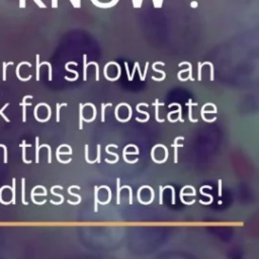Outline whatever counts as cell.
Listing matches in <instances>:
<instances>
[{
  "instance_id": "6da1fadb",
  "label": "cell",
  "mask_w": 259,
  "mask_h": 259,
  "mask_svg": "<svg viewBox=\"0 0 259 259\" xmlns=\"http://www.w3.org/2000/svg\"><path fill=\"white\" fill-rule=\"evenodd\" d=\"M22 65H26L28 68H31V64L29 63V62H26V61H22V62H20L17 66H16V70H15V74H16V77L20 80V81H23V82H26V81H28L29 79H31V75H28L26 78H22L21 76H20V74H19V69H20V67L22 66Z\"/></svg>"
},
{
  "instance_id": "7a4b0ae2",
  "label": "cell",
  "mask_w": 259,
  "mask_h": 259,
  "mask_svg": "<svg viewBox=\"0 0 259 259\" xmlns=\"http://www.w3.org/2000/svg\"><path fill=\"white\" fill-rule=\"evenodd\" d=\"M27 98H33L32 95H25L23 98H22V101L20 102V105L22 106V121L25 122L26 121V106H29L31 105L30 102H26V99Z\"/></svg>"
},
{
  "instance_id": "3957f363",
  "label": "cell",
  "mask_w": 259,
  "mask_h": 259,
  "mask_svg": "<svg viewBox=\"0 0 259 259\" xmlns=\"http://www.w3.org/2000/svg\"><path fill=\"white\" fill-rule=\"evenodd\" d=\"M37 188H41V189L44 190V192H46V193H47V190H46V188H45L44 186H41V185H36V186H34V187L30 190V199H31V201H32L34 204L42 205V204H45V203H46L47 199H44L41 202H37V201L35 200V198H34V193H35V190H36Z\"/></svg>"
},
{
  "instance_id": "277c9868",
  "label": "cell",
  "mask_w": 259,
  "mask_h": 259,
  "mask_svg": "<svg viewBox=\"0 0 259 259\" xmlns=\"http://www.w3.org/2000/svg\"><path fill=\"white\" fill-rule=\"evenodd\" d=\"M179 140H184V137H176L175 139H174V143H172V147L174 148V163H177L178 162V155H177V149L179 148V147H183V145L182 144H178V141Z\"/></svg>"
},
{
  "instance_id": "5b68a950",
  "label": "cell",
  "mask_w": 259,
  "mask_h": 259,
  "mask_svg": "<svg viewBox=\"0 0 259 259\" xmlns=\"http://www.w3.org/2000/svg\"><path fill=\"white\" fill-rule=\"evenodd\" d=\"M56 188L61 189V190H63L64 188H63L61 185H55V186H53V187L51 188V192H52V194H54V195H56V196L60 197V198H61V200H60L59 202H55L54 200H52V199H51V200H50V202H51V203H53V204H56V205H61V204L64 202V199H65V198H64V196H63L62 194H59V193H57V192H55V191H54V189H56Z\"/></svg>"
},
{
  "instance_id": "8992f818",
  "label": "cell",
  "mask_w": 259,
  "mask_h": 259,
  "mask_svg": "<svg viewBox=\"0 0 259 259\" xmlns=\"http://www.w3.org/2000/svg\"><path fill=\"white\" fill-rule=\"evenodd\" d=\"M110 147H113V148H116V149H117V148H118V146H117V145H114V144H109V145H107V146H106V148H105V152H106L107 154H109V155L114 156V157H115V160H114V161H109L108 159H105V162H106V163H109V164H115V163L118 161L119 157H118V155H117L116 153L110 152V151L108 150Z\"/></svg>"
},
{
  "instance_id": "52a82bcc",
  "label": "cell",
  "mask_w": 259,
  "mask_h": 259,
  "mask_svg": "<svg viewBox=\"0 0 259 259\" xmlns=\"http://www.w3.org/2000/svg\"><path fill=\"white\" fill-rule=\"evenodd\" d=\"M30 146H31V145H30V144H27L25 140H23V141L21 142V144H20V147H21V149H22V161L24 162V164H30V163H31L30 160H27V159H26V148H27V147H30Z\"/></svg>"
},
{
  "instance_id": "ba28073f",
  "label": "cell",
  "mask_w": 259,
  "mask_h": 259,
  "mask_svg": "<svg viewBox=\"0 0 259 259\" xmlns=\"http://www.w3.org/2000/svg\"><path fill=\"white\" fill-rule=\"evenodd\" d=\"M160 105H164V103L159 102V100L156 99L155 102H154V106H155V119H156L158 122H163L165 119L159 117V106H160Z\"/></svg>"
},
{
  "instance_id": "9c48e42d",
  "label": "cell",
  "mask_w": 259,
  "mask_h": 259,
  "mask_svg": "<svg viewBox=\"0 0 259 259\" xmlns=\"http://www.w3.org/2000/svg\"><path fill=\"white\" fill-rule=\"evenodd\" d=\"M193 186H190V185H185V186H183L182 188H181V190H180V192H179V195H180V200H181V202L183 203V204H185V205H191V204H193L194 202H195V199H192L190 202H186L185 200H184V198H183V195H184V190L186 189V188H192Z\"/></svg>"
},
{
  "instance_id": "30bf717a",
  "label": "cell",
  "mask_w": 259,
  "mask_h": 259,
  "mask_svg": "<svg viewBox=\"0 0 259 259\" xmlns=\"http://www.w3.org/2000/svg\"><path fill=\"white\" fill-rule=\"evenodd\" d=\"M186 105L188 106V118H189V120H190L191 122H196L198 119L192 117V106H193V105H197V103H193L192 100L189 99L188 102L186 103Z\"/></svg>"
},
{
  "instance_id": "8fae6325",
  "label": "cell",
  "mask_w": 259,
  "mask_h": 259,
  "mask_svg": "<svg viewBox=\"0 0 259 259\" xmlns=\"http://www.w3.org/2000/svg\"><path fill=\"white\" fill-rule=\"evenodd\" d=\"M135 145L134 144H128V145H126L124 148H123V150H122V158H123V160H124V162H126V163H128V164H135L136 162H138V158H136L134 161H130L127 158H126V150L130 148V147H134Z\"/></svg>"
},
{
  "instance_id": "7c38bea8",
  "label": "cell",
  "mask_w": 259,
  "mask_h": 259,
  "mask_svg": "<svg viewBox=\"0 0 259 259\" xmlns=\"http://www.w3.org/2000/svg\"><path fill=\"white\" fill-rule=\"evenodd\" d=\"M69 65H70V62H68V63L65 65V70H66V71H68V72L74 73V74H75V77H74V78H69L68 76H65V79H66V80H69V81H75V80H77V79H78V77H79V73H78L77 71H75V70H71V69H69Z\"/></svg>"
},
{
  "instance_id": "4fadbf2b",
  "label": "cell",
  "mask_w": 259,
  "mask_h": 259,
  "mask_svg": "<svg viewBox=\"0 0 259 259\" xmlns=\"http://www.w3.org/2000/svg\"><path fill=\"white\" fill-rule=\"evenodd\" d=\"M21 201L24 205H28V202L25 200V178H21Z\"/></svg>"
},
{
  "instance_id": "5bb4252c",
  "label": "cell",
  "mask_w": 259,
  "mask_h": 259,
  "mask_svg": "<svg viewBox=\"0 0 259 259\" xmlns=\"http://www.w3.org/2000/svg\"><path fill=\"white\" fill-rule=\"evenodd\" d=\"M71 190H72V186H70V187L68 188V193H69L70 195L74 196V197H77V198H78V201H77V202H73V201H71V200H68V203H70V204H73V205H77V204H79V203L81 202V199H82V197H81L79 194H77V193H73Z\"/></svg>"
},
{
  "instance_id": "9a60e30c",
  "label": "cell",
  "mask_w": 259,
  "mask_h": 259,
  "mask_svg": "<svg viewBox=\"0 0 259 259\" xmlns=\"http://www.w3.org/2000/svg\"><path fill=\"white\" fill-rule=\"evenodd\" d=\"M98 191H99V187L98 186H94V211L97 212L98 211Z\"/></svg>"
},
{
  "instance_id": "2e32d148",
  "label": "cell",
  "mask_w": 259,
  "mask_h": 259,
  "mask_svg": "<svg viewBox=\"0 0 259 259\" xmlns=\"http://www.w3.org/2000/svg\"><path fill=\"white\" fill-rule=\"evenodd\" d=\"M83 108H84V104L80 103L79 104V130L83 128V119H84Z\"/></svg>"
},
{
  "instance_id": "e0dca14e",
  "label": "cell",
  "mask_w": 259,
  "mask_h": 259,
  "mask_svg": "<svg viewBox=\"0 0 259 259\" xmlns=\"http://www.w3.org/2000/svg\"><path fill=\"white\" fill-rule=\"evenodd\" d=\"M202 189H203V188H202V187H200V189H199V193H200V194H202V195H204V196H207V197L209 198V201L204 202V201H202V200L200 199V200H199V202H200L201 204H204V205H209V204L213 201V197H212V195H211V194H208V193L203 192V191H202Z\"/></svg>"
},
{
  "instance_id": "ac0fdd59",
  "label": "cell",
  "mask_w": 259,
  "mask_h": 259,
  "mask_svg": "<svg viewBox=\"0 0 259 259\" xmlns=\"http://www.w3.org/2000/svg\"><path fill=\"white\" fill-rule=\"evenodd\" d=\"M120 179L117 177L116 178V203L119 205L120 204Z\"/></svg>"
},
{
  "instance_id": "d6986e66",
  "label": "cell",
  "mask_w": 259,
  "mask_h": 259,
  "mask_svg": "<svg viewBox=\"0 0 259 259\" xmlns=\"http://www.w3.org/2000/svg\"><path fill=\"white\" fill-rule=\"evenodd\" d=\"M136 109H137V111H138V112H141V113H143V114H145V115L147 116L145 119H141V118H139V117H136V120L141 121V122H146V121H148V120H149V118H150V114H149L147 111H143V110H141V109H140V103L137 105Z\"/></svg>"
},
{
  "instance_id": "ffe728a7",
  "label": "cell",
  "mask_w": 259,
  "mask_h": 259,
  "mask_svg": "<svg viewBox=\"0 0 259 259\" xmlns=\"http://www.w3.org/2000/svg\"><path fill=\"white\" fill-rule=\"evenodd\" d=\"M15 187H16V179L12 178V186H11V192H12V198L11 203L16 204V196H15Z\"/></svg>"
},
{
  "instance_id": "44dd1931",
  "label": "cell",
  "mask_w": 259,
  "mask_h": 259,
  "mask_svg": "<svg viewBox=\"0 0 259 259\" xmlns=\"http://www.w3.org/2000/svg\"><path fill=\"white\" fill-rule=\"evenodd\" d=\"M4 189H10V190H11V187H10L9 185H4V186H2V187L0 188V203L3 204V205H9V204L11 203V200L8 201V202H5V201L3 200V198H2V192H3Z\"/></svg>"
},
{
  "instance_id": "7402d4cb",
  "label": "cell",
  "mask_w": 259,
  "mask_h": 259,
  "mask_svg": "<svg viewBox=\"0 0 259 259\" xmlns=\"http://www.w3.org/2000/svg\"><path fill=\"white\" fill-rule=\"evenodd\" d=\"M62 106H67V103L64 102L62 104L60 103H56V120L60 121V109Z\"/></svg>"
},
{
  "instance_id": "603a6c76",
  "label": "cell",
  "mask_w": 259,
  "mask_h": 259,
  "mask_svg": "<svg viewBox=\"0 0 259 259\" xmlns=\"http://www.w3.org/2000/svg\"><path fill=\"white\" fill-rule=\"evenodd\" d=\"M86 60H87V56L86 55H83V62H84V66H83V80L86 81L87 79V63H86Z\"/></svg>"
},
{
  "instance_id": "cb8c5ba5",
  "label": "cell",
  "mask_w": 259,
  "mask_h": 259,
  "mask_svg": "<svg viewBox=\"0 0 259 259\" xmlns=\"http://www.w3.org/2000/svg\"><path fill=\"white\" fill-rule=\"evenodd\" d=\"M111 106V103H101V121L104 122L105 120V107Z\"/></svg>"
},
{
  "instance_id": "d4e9b609",
  "label": "cell",
  "mask_w": 259,
  "mask_h": 259,
  "mask_svg": "<svg viewBox=\"0 0 259 259\" xmlns=\"http://www.w3.org/2000/svg\"><path fill=\"white\" fill-rule=\"evenodd\" d=\"M173 105H176V106H178V120L180 121V122H184V119L182 118V114H181V105L179 104V103H171L170 105H169V107H172Z\"/></svg>"
},
{
  "instance_id": "484cf974",
  "label": "cell",
  "mask_w": 259,
  "mask_h": 259,
  "mask_svg": "<svg viewBox=\"0 0 259 259\" xmlns=\"http://www.w3.org/2000/svg\"><path fill=\"white\" fill-rule=\"evenodd\" d=\"M38 137L35 138V163L37 164L39 162V159H38V152H39V145H38Z\"/></svg>"
},
{
  "instance_id": "4316f807",
  "label": "cell",
  "mask_w": 259,
  "mask_h": 259,
  "mask_svg": "<svg viewBox=\"0 0 259 259\" xmlns=\"http://www.w3.org/2000/svg\"><path fill=\"white\" fill-rule=\"evenodd\" d=\"M35 60H36V81H39V68H40V63H39V55L37 54L35 56Z\"/></svg>"
},
{
  "instance_id": "83f0119b",
  "label": "cell",
  "mask_w": 259,
  "mask_h": 259,
  "mask_svg": "<svg viewBox=\"0 0 259 259\" xmlns=\"http://www.w3.org/2000/svg\"><path fill=\"white\" fill-rule=\"evenodd\" d=\"M159 147H160V148H163V149H164V151H165V158H164L163 160H161V161H160V164H162V163H164V162H166V161L168 160L169 152H168V148H167L165 145H163V144H159Z\"/></svg>"
},
{
  "instance_id": "f1b7e54d",
  "label": "cell",
  "mask_w": 259,
  "mask_h": 259,
  "mask_svg": "<svg viewBox=\"0 0 259 259\" xmlns=\"http://www.w3.org/2000/svg\"><path fill=\"white\" fill-rule=\"evenodd\" d=\"M8 65H13V62H9V63L3 62V69H2V71H3V73H2V75H3L2 80L3 81H6V68H7Z\"/></svg>"
},
{
  "instance_id": "f546056e",
  "label": "cell",
  "mask_w": 259,
  "mask_h": 259,
  "mask_svg": "<svg viewBox=\"0 0 259 259\" xmlns=\"http://www.w3.org/2000/svg\"><path fill=\"white\" fill-rule=\"evenodd\" d=\"M41 65H47V66L49 67V81H52V78H53V77H52V74H53V73H52V65H51L49 62H47V61L41 62V63H40V66H41Z\"/></svg>"
},
{
  "instance_id": "4dcf8cb0",
  "label": "cell",
  "mask_w": 259,
  "mask_h": 259,
  "mask_svg": "<svg viewBox=\"0 0 259 259\" xmlns=\"http://www.w3.org/2000/svg\"><path fill=\"white\" fill-rule=\"evenodd\" d=\"M163 188H164V190L165 189H171L172 190V204H175L176 201H175V189H174V187L171 186V185H166Z\"/></svg>"
},
{
  "instance_id": "1f68e13d",
  "label": "cell",
  "mask_w": 259,
  "mask_h": 259,
  "mask_svg": "<svg viewBox=\"0 0 259 259\" xmlns=\"http://www.w3.org/2000/svg\"><path fill=\"white\" fill-rule=\"evenodd\" d=\"M8 105H9V103L7 102V103H5V104H4V106L0 109V115H2V117H3V118L5 119V121H7V122H9V121H10V119H9V118H8V117L3 113V111H4V109H5V108H7V107H8Z\"/></svg>"
},
{
  "instance_id": "d6a6232c",
  "label": "cell",
  "mask_w": 259,
  "mask_h": 259,
  "mask_svg": "<svg viewBox=\"0 0 259 259\" xmlns=\"http://www.w3.org/2000/svg\"><path fill=\"white\" fill-rule=\"evenodd\" d=\"M85 160H86V162L89 163V164H93V163L96 162L95 160L91 161V160H89V158H88V145H85Z\"/></svg>"
},
{
  "instance_id": "836d02e7",
  "label": "cell",
  "mask_w": 259,
  "mask_h": 259,
  "mask_svg": "<svg viewBox=\"0 0 259 259\" xmlns=\"http://www.w3.org/2000/svg\"><path fill=\"white\" fill-rule=\"evenodd\" d=\"M159 188H160V190H159V204H162L163 203V190H164V188H163V186H160Z\"/></svg>"
},
{
  "instance_id": "e575fe53",
  "label": "cell",
  "mask_w": 259,
  "mask_h": 259,
  "mask_svg": "<svg viewBox=\"0 0 259 259\" xmlns=\"http://www.w3.org/2000/svg\"><path fill=\"white\" fill-rule=\"evenodd\" d=\"M0 148L4 149V163L6 164L8 162V160H7V147L3 144H0Z\"/></svg>"
},
{
  "instance_id": "d590c367",
  "label": "cell",
  "mask_w": 259,
  "mask_h": 259,
  "mask_svg": "<svg viewBox=\"0 0 259 259\" xmlns=\"http://www.w3.org/2000/svg\"><path fill=\"white\" fill-rule=\"evenodd\" d=\"M95 161H96L97 163H100V162H101V159H100V145H99V144L97 145V157H96Z\"/></svg>"
},
{
  "instance_id": "8d00e7d4",
  "label": "cell",
  "mask_w": 259,
  "mask_h": 259,
  "mask_svg": "<svg viewBox=\"0 0 259 259\" xmlns=\"http://www.w3.org/2000/svg\"><path fill=\"white\" fill-rule=\"evenodd\" d=\"M206 64L209 65V67H210V80L212 81L213 80V66L210 62H206Z\"/></svg>"
},
{
  "instance_id": "74e56055",
  "label": "cell",
  "mask_w": 259,
  "mask_h": 259,
  "mask_svg": "<svg viewBox=\"0 0 259 259\" xmlns=\"http://www.w3.org/2000/svg\"><path fill=\"white\" fill-rule=\"evenodd\" d=\"M93 64L95 65V68H96V81L99 80V66L96 62H93Z\"/></svg>"
},
{
  "instance_id": "f35d334b",
  "label": "cell",
  "mask_w": 259,
  "mask_h": 259,
  "mask_svg": "<svg viewBox=\"0 0 259 259\" xmlns=\"http://www.w3.org/2000/svg\"><path fill=\"white\" fill-rule=\"evenodd\" d=\"M33 1L36 3L37 6H39V7H41V8H46V5L44 4V2H42L41 0H33Z\"/></svg>"
},
{
  "instance_id": "ab89813d",
  "label": "cell",
  "mask_w": 259,
  "mask_h": 259,
  "mask_svg": "<svg viewBox=\"0 0 259 259\" xmlns=\"http://www.w3.org/2000/svg\"><path fill=\"white\" fill-rule=\"evenodd\" d=\"M222 183H223L222 180L219 179V181H218V184H219V193H218V194H219L220 197L222 196Z\"/></svg>"
},
{
  "instance_id": "60d3db41",
  "label": "cell",
  "mask_w": 259,
  "mask_h": 259,
  "mask_svg": "<svg viewBox=\"0 0 259 259\" xmlns=\"http://www.w3.org/2000/svg\"><path fill=\"white\" fill-rule=\"evenodd\" d=\"M203 64H198V80H201V68Z\"/></svg>"
},
{
  "instance_id": "b9f144b4",
  "label": "cell",
  "mask_w": 259,
  "mask_h": 259,
  "mask_svg": "<svg viewBox=\"0 0 259 259\" xmlns=\"http://www.w3.org/2000/svg\"><path fill=\"white\" fill-rule=\"evenodd\" d=\"M19 7L25 8V0H19Z\"/></svg>"
},
{
  "instance_id": "7bdbcfd3",
  "label": "cell",
  "mask_w": 259,
  "mask_h": 259,
  "mask_svg": "<svg viewBox=\"0 0 259 259\" xmlns=\"http://www.w3.org/2000/svg\"><path fill=\"white\" fill-rule=\"evenodd\" d=\"M52 7L53 8L58 7V0H52Z\"/></svg>"
},
{
  "instance_id": "ee69618b",
  "label": "cell",
  "mask_w": 259,
  "mask_h": 259,
  "mask_svg": "<svg viewBox=\"0 0 259 259\" xmlns=\"http://www.w3.org/2000/svg\"><path fill=\"white\" fill-rule=\"evenodd\" d=\"M70 2H71V4L75 7V8H78V6H77V2H76V0H70Z\"/></svg>"
},
{
  "instance_id": "f6af8a7d",
  "label": "cell",
  "mask_w": 259,
  "mask_h": 259,
  "mask_svg": "<svg viewBox=\"0 0 259 259\" xmlns=\"http://www.w3.org/2000/svg\"><path fill=\"white\" fill-rule=\"evenodd\" d=\"M133 4H134L135 7H139V2H138V0H133Z\"/></svg>"
},
{
  "instance_id": "bcb514c9",
  "label": "cell",
  "mask_w": 259,
  "mask_h": 259,
  "mask_svg": "<svg viewBox=\"0 0 259 259\" xmlns=\"http://www.w3.org/2000/svg\"><path fill=\"white\" fill-rule=\"evenodd\" d=\"M162 2H163V0H158V2H157V7H161Z\"/></svg>"
},
{
  "instance_id": "7dc6e473",
  "label": "cell",
  "mask_w": 259,
  "mask_h": 259,
  "mask_svg": "<svg viewBox=\"0 0 259 259\" xmlns=\"http://www.w3.org/2000/svg\"><path fill=\"white\" fill-rule=\"evenodd\" d=\"M76 2H77V6H78V8L80 7V0H76Z\"/></svg>"
},
{
  "instance_id": "c3c4849f",
  "label": "cell",
  "mask_w": 259,
  "mask_h": 259,
  "mask_svg": "<svg viewBox=\"0 0 259 259\" xmlns=\"http://www.w3.org/2000/svg\"><path fill=\"white\" fill-rule=\"evenodd\" d=\"M154 1V5L157 7V0H153Z\"/></svg>"
},
{
  "instance_id": "681fc988",
  "label": "cell",
  "mask_w": 259,
  "mask_h": 259,
  "mask_svg": "<svg viewBox=\"0 0 259 259\" xmlns=\"http://www.w3.org/2000/svg\"><path fill=\"white\" fill-rule=\"evenodd\" d=\"M191 5H192V6H196V2H192Z\"/></svg>"
},
{
  "instance_id": "f907efd6",
  "label": "cell",
  "mask_w": 259,
  "mask_h": 259,
  "mask_svg": "<svg viewBox=\"0 0 259 259\" xmlns=\"http://www.w3.org/2000/svg\"><path fill=\"white\" fill-rule=\"evenodd\" d=\"M142 1H143V0H138V2H139V6H140V5H141V3H142Z\"/></svg>"
}]
</instances>
